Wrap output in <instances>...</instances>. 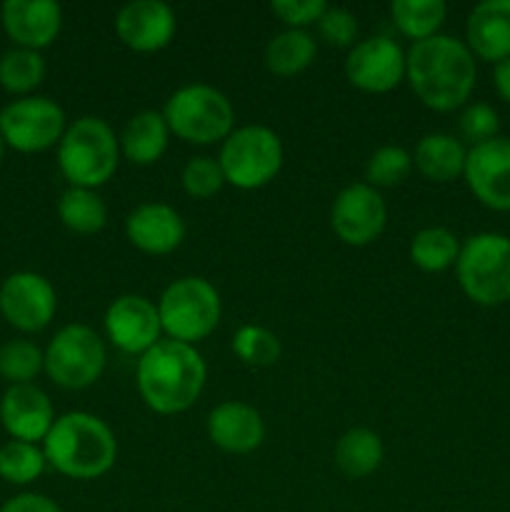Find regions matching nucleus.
I'll return each mask as SVG.
<instances>
[{
	"label": "nucleus",
	"instance_id": "nucleus-1",
	"mask_svg": "<svg viewBox=\"0 0 510 512\" xmlns=\"http://www.w3.org/2000/svg\"><path fill=\"white\" fill-rule=\"evenodd\" d=\"M475 55L453 35H433L405 53V80L415 98L435 113L465 108L475 90Z\"/></svg>",
	"mask_w": 510,
	"mask_h": 512
},
{
	"label": "nucleus",
	"instance_id": "nucleus-2",
	"mask_svg": "<svg viewBox=\"0 0 510 512\" xmlns=\"http://www.w3.org/2000/svg\"><path fill=\"white\" fill-rule=\"evenodd\" d=\"M208 368L195 345L160 340L140 355L135 365V385L153 413L178 415L198 403L205 388Z\"/></svg>",
	"mask_w": 510,
	"mask_h": 512
},
{
	"label": "nucleus",
	"instance_id": "nucleus-3",
	"mask_svg": "<svg viewBox=\"0 0 510 512\" xmlns=\"http://www.w3.org/2000/svg\"><path fill=\"white\" fill-rule=\"evenodd\" d=\"M45 460L70 480H98L113 470L118 460V440L110 425L98 415L65 413L55 418L43 440Z\"/></svg>",
	"mask_w": 510,
	"mask_h": 512
},
{
	"label": "nucleus",
	"instance_id": "nucleus-4",
	"mask_svg": "<svg viewBox=\"0 0 510 512\" xmlns=\"http://www.w3.org/2000/svg\"><path fill=\"white\" fill-rule=\"evenodd\" d=\"M118 163V135L103 118L83 115L65 128L58 143V168L70 188L98 190L113 178Z\"/></svg>",
	"mask_w": 510,
	"mask_h": 512
},
{
	"label": "nucleus",
	"instance_id": "nucleus-5",
	"mask_svg": "<svg viewBox=\"0 0 510 512\" xmlns=\"http://www.w3.org/2000/svg\"><path fill=\"white\" fill-rule=\"evenodd\" d=\"M170 135L190 145L223 143L235 130L233 103L223 90L205 83L183 85L163 108Z\"/></svg>",
	"mask_w": 510,
	"mask_h": 512
},
{
	"label": "nucleus",
	"instance_id": "nucleus-6",
	"mask_svg": "<svg viewBox=\"0 0 510 512\" xmlns=\"http://www.w3.org/2000/svg\"><path fill=\"white\" fill-rule=\"evenodd\" d=\"M460 290L483 308L510 300V238L503 233L470 235L455 260Z\"/></svg>",
	"mask_w": 510,
	"mask_h": 512
},
{
	"label": "nucleus",
	"instance_id": "nucleus-7",
	"mask_svg": "<svg viewBox=\"0 0 510 512\" xmlns=\"http://www.w3.org/2000/svg\"><path fill=\"white\" fill-rule=\"evenodd\" d=\"M155 305L168 340L185 345H195L208 338L218 328L223 315L218 290L200 275L173 280Z\"/></svg>",
	"mask_w": 510,
	"mask_h": 512
},
{
	"label": "nucleus",
	"instance_id": "nucleus-8",
	"mask_svg": "<svg viewBox=\"0 0 510 512\" xmlns=\"http://www.w3.org/2000/svg\"><path fill=\"white\" fill-rule=\"evenodd\" d=\"M283 160L285 150L278 133L265 125L235 128L220 143L218 163L225 183L238 190H258L273 183L283 168Z\"/></svg>",
	"mask_w": 510,
	"mask_h": 512
},
{
	"label": "nucleus",
	"instance_id": "nucleus-9",
	"mask_svg": "<svg viewBox=\"0 0 510 512\" xmlns=\"http://www.w3.org/2000/svg\"><path fill=\"white\" fill-rule=\"evenodd\" d=\"M105 363L103 338L83 323L60 328L45 348V375L65 390H85L98 383Z\"/></svg>",
	"mask_w": 510,
	"mask_h": 512
},
{
	"label": "nucleus",
	"instance_id": "nucleus-10",
	"mask_svg": "<svg viewBox=\"0 0 510 512\" xmlns=\"http://www.w3.org/2000/svg\"><path fill=\"white\" fill-rule=\"evenodd\" d=\"M65 110L45 95H25L0 110V133L5 145L18 153H43L63 140Z\"/></svg>",
	"mask_w": 510,
	"mask_h": 512
},
{
	"label": "nucleus",
	"instance_id": "nucleus-11",
	"mask_svg": "<svg viewBox=\"0 0 510 512\" xmlns=\"http://www.w3.org/2000/svg\"><path fill=\"white\" fill-rule=\"evenodd\" d=\"M58 313V295L48 278L18 270L0 285V315L20 333H40Z\"/></svg>",
	"mask_w": 510,
	"mask_h": 512
},
{
	"label": "nucleus",
	"instance_id": "nucleus-12",
	"mask_svg": "<svg viewBox=\"0 0 510 512\" xmlns=\"http://www.w3.org/2000/svg\"><path fill=\"white\" fill-rule=\"evenodd\" d=\"M388 223V208L380 195L368 183H353L340 190L330 208V228L345 245L363 248L383 235Z\"/></svg>",
	"mask_w": 510,
	"mask_h": 512
},
{
	"label": "nucleus",
	"instance_id": "nucleus-13",
	"mask_svg": "<svg viewBox=\"0 0 510 512\" xmlns=\"http://www.w3.org/2000/svg\"><path fill=\"white\" fill-rule=\"evenodd\" d=\"M345 78L353 88L370 95H385L405 80V53L388 35H370L350 48Z\"/></svg>",
	"mask_w": 510,
	"mask_h": 512
},
{
	"label": "nucleus",
	"instance_id": "nucleus-14",
	"mask_svg": "<svg viewBox=\"0 0 510 512\" xmlns=\"http://www.w3.org/2000/svg\"><path fill=\"white\" fill-rule=\"evenodd\" d=\"M105 335L110 345L125 355H145L153 345L160 343L163 325H160L158 305L143 295H120L108 305L103 318Z\"/></svg>",
	"mask_w": 510,
	"mask_h": 512
},
{
	"label": "nucleus",
	"instance_id": "nucleus-15",
	"mask_svg": "<svg viewBox=\"0 0 510 512\" xmlns=\"http://www.w3.org/2000/svg\"><path fill=\"white\" fill-rule=\"evenodd\" d=\"M463 178L485 208L510 213V138L498 135L488 143L473 145Z\"/></svg>",
	"mask_w": 510,
	"mask_h": 512
},
{
	"label": "nucleus",
	"instance_id": "nucleus-16",
	"mask_svg": "<svg viewBox=\"0 0 510 512\" xmlns=\"http://www.w3.org/2000/svg\"><path fill=\"white\" fill-rule=\"evenodd\" d=\"M115 35L135 53H158L175 35V13L163 0H133L115 15Z\"/></svg>",
	"mask_w": 510,
	"mask_h": 512
},
{
	"label": "nucleus",
	"instance_id": "nucleus-17",
	"mask_svg": "<svg viewBox=\"0 0 510 512\" xmlns=\"http://www.w3.org/2000/svg\"><path fill=\"white\" fill-rule=\"evenodd\" d=\"M0 23L15 48L43 50L55 43L63 28V8L53 0H5Z\"/></svg>",
	"mask_w": 510,
	"mask_h": 512
},
{
	"label": "nucleus",
	"instance_id": "nucleus-18",
	"mask_svg": "<svg viewBox=\"0 0 510 512\" xmlns=\"http://www.w3.org/2000/svg\"><path fill=\"white\" fill-rule=\"evenodd\" d=\"M0 423L10 440L43 443L55 423V410L38 385H10L0 400Z\"/></svg>",
	"mask_w": 510,
	"mask_h": 512
},
{
	"label": "nucleus",
	"instance_id": "nucleus-19",
	"mask_svg": "<svg viewBox=\"0 0 510 512\" xmlns=\"http://www.w3.org/2000/svg\"><path fill=\"white\" fill-rule=\"evenodd\" d=\"M125 238L145 255H170L185 240V223L165 203H140L125 218Z\"/></svg>",
	"mask_w": 510,
	"mask_h": 512
},
{
	"label": "nucleus",
	"instance_id": "nucleus-20",
	"mask_svg": "<svg viewBox=\"0 0 510 512\" xmlns=\"http://www.w3.org/2000/svg\"><path fill=\"white\" fill-rule=\"evenodd\" d=\"M208 438L215 448L230 455H248L258 450L265 440L263 415L248 403L225 400L215 405L208 415Z\"/></svg>",
	"mask_w": 510,
	"mask_h": 512
},
{
	"label": "nucleus",
	"instance_id": "nucleus-21",
	"mask_svg": "<svg viewBox=\"0 0 510 512\" xmlns=\"http://www.w3.org/2000/svg\"><path fill=\"white\" fill-rule=\"evenodd\" d=\"M465 40L475 58L500 63L510 58V0H483L465 23Z\"/></svg>",
	"mask_w": 510,
	"mask_h": 512
},
{
	"label": "nucleus",
	"instance_id": "nucleus-22",
	"mask_svg": "<svg viewBox=\"0 0 510 512\" xmlns=\"http://www.w3.org/2000/svg\"><path fill=\"white\" fill-rule=\"evenodd\" d=\"M170 128L158 110H140L118 135L120 155L133 165H153L168 150Z\"/></svg>",
	"mask_w": 510,
	"mask_h": 512
},
{
	"label": "nucleus",
	"instance_id": "nucleus-23",
	"mask_svg": "<svg viewBox=\"0 0 510 512\" xmlns=\"http://www.w3.org/2000/svg\"><path fill=\"white\" fill-rule=\"evenodd\" d=\"M468 150L455 135L428 133L418 140L413 153V168L433 183H453L465 173Z\"/></svg>",
	"mask_w": 510,
	"mask_h": 512
},
{
	"label": "nucleus",
	"instance_id": "nucleus-24",
	"mask_svg": "<svg viewBox=\"0 0 510 512\" xmlns=\"http://www.w3.org/2000/svg\"><path fill=\"white\" fill-rule=\"evenodd\" d=\"M318 43L308 30H290L273 35L265 45V68L278 78H295L313 65Z\"/></svg>",
	"mask_w": 510,
	"mask_h": 512
},
{
	"label": "nucleus",
	"instance_id": "nucleus-25",
	"mask_svg": "<svg viewBox=\"0 0 510 512\" xmlns=\"http://www.w3.org/2000/svg\"><path fill=\"white\" fill-rule=\"evenodd\" d=\"M385 458L383 440L370 428H353L335 445V465L350 480L373 475Z\"/></svg>",
	"mask_w": 510,
	"mask_h": 512
},
{
	"label": "nucleus",
	"instance_id": "nucleus-26",
	"mask_svg": "<svg viewBox=\"0 0 510 512\" xmlns=\"http://www.w3.org/2000/svg\"><path fill=\"white\" fill-rule=\"evenodd\" d=\"M58 218L70 233L95 235L108 223V205L90 188H70L58 200Z\"/></svg>",
	"mask_w": 510,
	"mask_h": 512
},
{
	"label": "nucleus",
	"instance_id": "nucleus-27",
	"mask_svg": "<svg viewBox=\"0 0 510 512\" xmlns=\"http://www.w3.org/2000/svg\"><path fill=\"white\" fill-rule=\"evenodd\" d=\"M448 15V5L443 0H393L390 3V18L400 35L413 43L428 40L440 33Z\"/></svg>",
	"mask_w": 510,
	"mask_h": 512
},
{
	"label": "nucleus",
	"instance_id": "nucleus-28",
	"mask_svg": "<svg viewBox=\"0 0 510 512\" xmlns=\"http://www.w3.org/2000/svg\"><path fill=\"white\" fill-rule=\"evenodd\" d=\"M460 240L453 230L443 225H430L418 230L410 240V260L423 273H443L453 268L460 255Z\"/></svg>",
	"mask_w": 510,
	"mask_h": 512
},
{
	"label": "nucleus",
	"instance_id": "nucleus-29",
	"mask_svg": "<svg viewBox=\"0 0 510 512\" xmlns=\"http://www.w3.org/2000/svg\"><path fill=\"white\" fill-rule=\"evenodd\" d=\"M45 80V58L38 50L10 48L0 55V88L8 93L25 95L33 93Z\"/></svg>",
	"mask_w": 510,
	"mask_h": 512
},
{
	"label": "nucleus",
	"instance_id": "nucleus-30",
	"mask_svg": "<svg viewBox=\"0 0 510 512\" xmlns=\"http://www.w3.org/2000/svg\"><path fill=\"white\" fill-rule=\"evenodd\" d=\"M45 453L40 445L8 440L0 445V478L10 485H30L45 473Z\"/></svg>",
	"mask_w": 510,
	"mask_h": 512
},
{
	"label": "nucleus",
	"instance_id": "nucleus-31",
	"mask_svg": "<svg viewBox=\"0 0 510 512\" xmlns=\"http://www.w3.org/2000/svg\"><path fill=\"white\" fill-rule=\"evenodd\" d=\"M45 370V350L33 340L15 338L0 345V378L10 385H30Z\"/></svg>",
	"mask_w": 510,
	"mask_h": 512
},
{
	"label": "nucleus",
	"instance_id": "nucleus-32",
	"mask_svg": "<svg viewBox=\"0 0 510 512\" xmlns=\"http://www.w3.org/2000/svg\"><path fill=\"white\" fill-rule=\"evenodd\" d=\"M233 353L250 368H270L280 360V340L273 330L263 325H240L233 335Z\"/></svg>",
	"mask_w": 510,
	"mask_h": 512
},
{
	"label": "nucleus",
	"instance_id": "nucleus-33",
	"mask_svg": "<svg viewBox=\"0 0 510 512\" xmlns=\"http://www.w3.org/2000/svg\"><path fill=\"white\" fill-rule=\"evenodd\" d=\"M410 170H413V155L408 150L400 148V145H383L368 158L365 180L375 190L398 188L408 180Z\"/></svg>",
	"mask_w": 510,
	"mask_h": 512
},
{
	"label": "nucleus",
	"instance_id": "nucleus-34",
	"mask_svg": "<svg viewBox=\"0 0 510 512\" xmlns=\"http://www.w3.org/2000/svg\"><path fill=\"white\" fill-rule=\"evenodd\" d=\"M180 183H183V190L190 198L198 200L213 198V195H218L223 190V185H228L218 158H210V155H195V158H190L185 163L183 173H180Z\"/></svg>",
	"mask_w": 510,
	"mask_h": 512
},
{
	"label": "nucleus",
	"instance_id": "nucleus-35",
	"mask_svg": "<svg viewBox=\"0 0 510 512\" xmlns=\"http://www.w3.org/2000/svg\"><path fill=\"white\" fill-rule=\"evenodd\" d=\"M458 128H460V135H463V140H468V143L473 145H480L498 138L500 118L498 113H495L493 105L468 103L463 108V113H460Z\"/></svg>",
	"mask_w": 510,
	"mask_h": 512
},
{
	"label": "nucleus",
	"instance_id": "nucleus-36",
	"mask_svg": "<svg viewBox=\"0 0 510 512\" xmlns=\"http://www.w3.org/2000/svg\"><path fill=\"white\" fill-rule=\"evenodd\" d=\"M318 35L330 48H353L358 38V18L348 8H330L318 20Z\"/></svg>",
	"mask_w": 510,
	"mask_h": 512
},
{
	"label": "nucleus",
	"instance_id": "nucleus-37",
	"mask_svg": "<svg viewBox=\"0 0 510 512\" xmlns=\"http://www.w3.org/2000/svg\"><path fill=\"white\" fill-rule=\"evenodd\" d=\"M270 10L290 30H305L308 25H318V20L328 10V3L325 0H273Z\"/></svg>",
	"mask_w": 510,
	"mask_h": 512
},
{
	"label": "nucleus",
	"instance_id": "nucleus-38",
	"mask_svg": "<svg viewBox=\"0 0 510 512\" xmlns=\"http://www.w3.org/2000/svg\"><path fill=\"white\" fill-rule=\"evenodd\" d=\"M0 512H63L55 500H50L48 495L40 493H20L13 495L10 500H5Z\"/></svg>",
	"mask_w": 510,
	"mask_h": 512
},
{
	"label": "nucleus",
	"instance_id": "nucleus-39",
	"mask_svg": "<svg viewBox=\"0 0 510 512\" xmlns=\"http://www.w3.org/2000/svg\"><path fill=\"white\" fill-rule=\"evenodd\" d=\"M493 85H495V93H498L500 98L510 105V58L495 63Z\"/></svg>",
	"mask_w": 510,
	"mask_h": 512
},
{
	"label": "nucleus",
	"instance_id": "nucleus-40",
	"mask_svg": "<svg viewBox=\"0 0 510 512\" xmlns=\"http://www.w3.org/2000/svg\"><path fill=\"white\" fill-rule=\"evenodd\" d=\"M5 148H8V145H5V138H3V133H0V163H3V155H5Z\"/></svg>",
	"mask_w": 510,
	"mask_h": 512
}]
</instances>
